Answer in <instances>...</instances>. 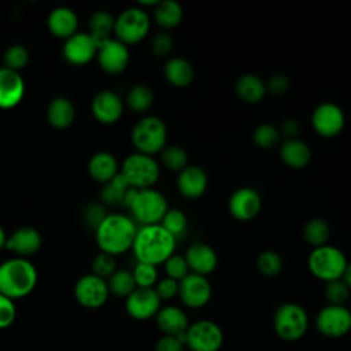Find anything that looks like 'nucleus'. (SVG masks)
<instances>
[{
    "label": "nucleus",
    "instance_id": "nucleus-43",
    "mask_svg": "<svg viewBox=\"0 0 351 351\" xmlns=\"http://www.w3.org/2000/svg\"><path fill=\"white\" fill-rule=\"evenodd\" d=\"M134 282L137 288H154L158 282V270L156 266L148 265V263H140L134 266L132 270Z\"/></svg>",
    "mask_w": 351,
    "mask_h": 351
},
{
    "label": "nucleus",
    "instance_id": "nucleus-50",
    "mask_svg": "<svg viewBox=\"0 0 351 351\" xmlns=\"http://www.w3.org/2000/svg\"><path fill=\"white\" fill-rule=\"evenodd\" d=\"M289 86V78L282 73H276L270 75L269 80L266 81V89L273 95H284L285 92H288Z\"/></svg>",
    "mask_w": 351,
    "mask_h": 351
},
{
    "label": "nucleus",
    "instance_id": "nucleus-23",
    "mask_svg": "<svg viewBox=\"0 0 351 351\" xmlns=\"http://www.w3.org/2000/svg\"><path fill=\"white\" fill-rule=\"evenodd\" d=\"M184 258L188 263L191 273L204 276V277L211 274L218 265V258L215 251L206 243L191 244L186 248Z\"/></svg>",
    "mask_w": 351,
    "mask_h": 351
},
{
    "label": "nucleus",
    "instance_id": "nucleus-26",
    "mask_svg": "<svg viewBox=\"0 0 351 351\" xmlns=\"http://www.w3.org/2000/svg\"><path fill=\"white\" fill-rule=\"evenodd\" d=\"M119 163L108 151L93 154L88 162V173L92 180L100 184H107L119 174Z\"/></svg>",
    "mask_w": 351,
    "mask_h": 351
},
{
    "label": "nucleus",
    "instance_id": "nucleus-44",
    "mask_svg": "<svg viewBox=\"0 0 351 351\" xmlns=\"http://www.w3.org/2000/svg\"><path fill=\"white\" fill-rule=\"evenodd\" d=\"M115 270H117V261H115V256L110 254L99 252L92 261V274L103 280H107Z\"/></svg>",
    "mask_w": 351,
    "mask_h": 351
},
{
    "label": "nucleus",
    "instance_id": "nucleus-16",
    "mask_svg": "<svg viewBox=\"0 0 351 351\" xmlns=\"http://www.w3.org/2000/svg\"><path fill=\"white\" fill-rule=\"evenodd\" d=\"M97 44L86 32H77L62 47L64 60L73 66H85L92 62L97 55Z\"/></svg>",
    "mask_w": 351,
    "mask_h": 351
},
{
    "label": "nucleus",
    "instance_id": "nucleus-2",
    "mask_svg": "<svg viewBox=\"0 0 351 351\" xmlns=\"http://www.w3.org/2000/svg\"><path fill=\"white\" fill-rule=\"evenodd\" d=\"M137 229L132 217L121 213H108L95 230V240L100 252L117 256L132 250Z\"/></svg>",
    "mask_w": 351,
    "mask_h": 351
},
{
    "label": "nucleus",
    "instance_id": "nucleus-22",
    "mask_svg": "<svg viewBox=\"0 0 351 351\" xmlns=\"http://www.w3.org/2000/svg\"><path fill=\"white\" fill-rule=\"evenodd\" d=\"M25 81L16 71L0 67V108L16 107L25 96Z\"/></svg>",
    "mask_w": 351,
    "mask_h": 351
},
{
    "label": "nucleus",
    "instance_id": "nucleus-15",
    "mask_svg": "<svg viewBox=\"0 0 351 351\" xmlns=\"http://www.w3.org/2000/svg\"><path fill=\"white\" fill-rule=\"evenodd\" d=\"M162 307V300L154 288H136L126 299V313L137 321H147L155 318Z\"/></svg>",
    "mask_w": 351,
    "mask_h": 351
},
{
    "label": "nucleus",
    "instance_id": "nucleus-27",
    "mask_svg": "<svg viewBox=\"0 0 351 351\" xmlns=\"http://www.w3.org/2000/svg\"><path fill=\"white\" fill-rule=\"evenodd\" d=\"M45 115L48 123L53 129L63 130L73 125L75 119V107L69 97L56 96L49 101Z\"/></svg>",
    "mask_w": 351,
    "mask_h": 351
},
{
    "label": "nucleus",
    "instance_id": "nucleus-7",
    "mask_svg": "<svg viewBox=\"0 0 351 351\" xmlns=\"http://www.w3.org/2000/svg\"><path fill=\"white\" fill-rule=\"evenodd\" d=\"M119 174L133 189H148L159 181L160 166L154 156L133 152L123 159Z\"/></svg>",
    "mask_w": 351,
    "mask_h": 351
},
{
    "label": "nucleus",
    "instance_id": "nucleus-11",
    "mask_svg": "<svg viewBox=\"0 0 351 351\" xmlns=\"http://www.w3.org/2000/svg\"><path fill=\"white\" fill-rule=\"evenodd\" d=\"M317 332L326 339H340L351 330V310L346 306L326 304L315 315Z\"/></svg>",
    "mask_w": 351,
    "mask_h": 351
},
{
    "label": "nucleus",
    "instance_id": "nucleus-38",
    "mask_svg": "<svg viewBox=\"0 0 351 351\" xmlns=\"http://www.w3.org/2000/svg\"><path fill=\"white\" fill-rule=\"evenodd\" d=\"M160 225L177 240L186 233L188 218L178 208H169L160 221Z\"/></svg>",
    "mask_w": 351,
    "mask_h": 351
},
{
    "label": "nucleus",
    "instance_id": "nucleus-1",
    "mask_svg": "<svg viewBox=\"0 0 351 351\" xmlns=\"http://www.w3.org/2000/svg\"><path fill=\"white\" fill-rule=\"evenodd\" d=\"M177 240L160 225H147L137 229L132 251L140 263L163 265L176 251Z\"/></svg>",
    "mask_w": 351,
    "mask_h": 351
},
{
    "label": "nucleus",
    "instance_id": "nucleus-34",
    "mask_svg": "<svg viewBox=\"0 0 351 351\" xmlns=\"http://www.w3.org/2000/svg\"><path fill=\"white\" fill-rule=\"evenodd\" d=\"M126 107L136 112L143 114L151 108L154 104V92L147 84H134L126 93L125 97Z\"/></svg>",
    "mask_w": 351,
    "mask_h": 351
},
{
    "label": "nucleus",
    "instance_id": "nucleus-35",
    "mask_svg": "<svg viewBox=\"0 0 351 351\" xmlns=\"http://www.w3.org/2000/svg\"><path fill=\"white\" fill-rule=\"evenodd\" d=\"M106 281L110 295H114L117 298L126 299L137 288L132 271L126 269H117Z\"/></svg>",
    "mask_w": 351,
    "mask_h": 351
},
{
    "label": "nucleus",
    "instance_id": "nucleus-3",
    "mask_svg": "<svg viewBox=\"0 0 351 351\" xmlns=\"http://www.w3.org/2000/svg\"><path fill=\"white\" fill-rule=\"evenodd\" d=\"M37 280V269L29 259L14 256L0 263V293L14 302L30 295Z\"/></svg>",
    "mask_w": 351,
    "mask_h": 351
},
{
    "label": "nucleus",
    "instance_id": "nucleus-37",
    "mask_svg": "<svg viewBox=\"0 0 351 351\" xmlns=\"http://www.w3.org/2000/svg\"><path fill=\"white\" fill-rule=\"evenodd\" d=\"M159 155H160L162 165L167 170L176 171V173H180L181 170H184L189 162L186 151L178 145H166Z\"/></svg>",
    "mask_w": 351,
    "mask_h": 351
},
{
    "label": "nucleus",
    "instance_id": "nucleus-39",
    "mask_svg": "<svg viewBox=\"0 0 351 351\" xmlns=\"http://www.w3.org/2000/svg\"><path fill=\"white\" fill-rule=\"evenodd\" d=\"M256 269L263 277H277L282 270V259L276 251L265 250L256 258Z\"/></svg>",
    "mask_w": 351,
    "mask_h": 351
},
{
    "label": "nucleus",
    "instance_id": "nucleus-48",
    "mask_svg": "<svg viewBox=\"0 0 351 351\" xmlns=\"http://www.w3.org/2000/svg\"><path fill=\"white\" fill-rule=\"evenodd\" d=\"M16 318L15 302L0 293V329L10 328Z\"/></svg>",
    "mask_w": 351,
    "mask_h": 351
},
{
    "label": "nucleus",
    "instance_id": "nucleus-52",
    "mask_svg": "<svg viewBox=\"0 0 351 351\" xmlns=\"http://www.w3.org/2000/svg\"><path fill=\"white\" fill-rule=\"evenodd\" d=\"M280 133L287 138H296L299 133V122L295 118H285L280 125Z\"/></svg>",
    "mask_w": 351,
    "mask_h": 351
},
{
    "label": "nucleus",
    "instance_id": "nucleus-47",
    "mask_svg": "<svg viewBox=\"0 0 351 351\" xmlns=\"http://www.w3.org/2000/svg\"><path fill=\"white\" fill-rule=\"evenodd\" d=\"M151 52L158 56V58H165L169 53H171L173 48H174V40L173 37L166 33V32H160L156 33L152 38H151V44H149Z\"/></svg>",
    "mask_w": 351,
    "mask_h": 351
},
{
    "label": "nucleus",
    "instance_id": "nucleus-4",
    "mask_svg": "<svg viewBox=\"0 0 351 351\" xmlns=\"http://www.w3.org/2000/svg\"><path fill=\"white\" fill-rule=\"evenodd\" d=\"M130 141L136 152L154 156L160 154L166 147L167 128L165 122L155 115L143 117L132 128Z\"/></svg>",
    "mask_w": 351,
    "mask_h": 351
},
{
    "label": "nucleus",
    "instance_id": "nucleus-18",
    "mask_svg": "<svg viewBox=\"0 0 351 351\" xmlns=\"http://www.w3.org/2000/svg\"><path fill=\"white\" fill-rule=\"evenodd\" d=\"M125 103L121 96L110 89L97 92L90 103V111L93 118L101 125L117 123L123 114Z\"/></svg>",
    "mask_w": 351,
    "mask_h": 351
},
{
    "label": "nucleus",
    "instance_id": "nucleus-13",
    "mask_svg": "<svg viewBox=\"0 0 351 351\" xmlns=\"http://www.w3.org/2000/svg\"><path fill=\"white\" fill-rule=\"evenodd\" d=\"M213 288L207 277L189 273L178 282V298L188 308H202L208 304Z\"/></svg>",
    "mask_w": 351,
    "mask_h": 351
},
{
    "label": "nucleus",
    "instance_id": "nucleus-28",
    "mask_svg": "<svg viewBox=\"0 0 351 351\" xmlns=\"http://www.w3.org/2000/svg\"><path fill=\"white\" fill-rule=\"evenodd\" d=\"M234 90L243 101L250 104L262 101L267 93L266 82L259 75L252 73H244L237 77L234 82Z\"/></svg>",
    "mask_w": 351,
    "mask_h": 351
},
{
    "label": "nucleus",
    "instance_id": "nucleus-12",
    "mask_svg": "<svg viewBox=\"0 0 351 351\" xmlns=\"http://www.w3.org/2000/svg\"><path fill=\"white\" fill-rule=\"evenodd\" d=\"M73 293L77 303L89 310L100 308L110 296L107 281L92 273L84 274L75 281Z\"/></svg>",
    "mask_w": 351,
    "mask_h": 351
},
{
    "label": "nucleus",
    "instance_id": "nucleus-14",
    "mask_svg": "<svg viewBox=\"0 0 351 351\" xmlns=\"http://www.w3.org/2000/svg\"><path fill=\"white\" fill-rule=\"evenodd\" d=\"M311 125L318 136L330 138L344 129L346 115L337 104L321 103L311 114Z\"/></svg>",
    "mask_w": 351,
    "mask_h": 351
},
{
    "label": "nucleus",
    "instance_id": "nucleus-46",
    "mask_svg": "<svg viewBox=\"0 0 351 351\" xmlns=\"http://www.w3.org/2000/svg\"><path fill=\"white\" fill-rule=\"evenodd\" d=\"M163 266H165L166 277L173 278V280H176V281H178V282H180L184 277H186V276L191 273L185 258L181 256V255H177V254H173V255L163 263Z\"/></svg>",
    "mask_w": 351,
    "mask_h": 351
},
{
    "label": "nucleus",
    "instance_id": "nucleus-33",
    "mask_svg": "<svg viewBox=\"0 0 351 351\" xmlns=\"http://www.w3.org/2000/svg\"><path fill=\"white\" fill-rule=\"evenodd\" d=\"M114 23H115L114 15L104 10L95 11L89 16V21H88L89 34L92 36V38L95 40L97 47H100L104 41L111 38L110 33L114 32Z\"/></svg>",
    "mask_w": 351,
    "mask_h": 351
},
{
    "label": "nucleus",
    "instance_id": "nucleus-40",
    "mask_svg": "<svg viewBox=\"0 0 351 351\" xmlns=\"http://www.w3.org/2000/svg\"><path fill=\"white\" fill-rule=\"evenodd\" d=\"M30 53L27 48L22 44H14L8 47L3 55V67L19 73L29 63Z\"/></svg>",
    "mask_w": 351,
    "mask_h": 351
},
{
    "label": "nucleus",
    "instance_id": "nucleus-9",
    "mask_svg": "<svg viewBox=\"0 0 351 351\" xmlns=\"http://www.w3.org/2000/svg\"><path fill=\"white\" fill-rule=\"evenodd\" d=\"M151 29V19L145 10L140 7H129L123 10L114 23V34L118 41L125 45H136L141 43Z\"/></svg>",
    "mask_w": 351,
    "mask_h": 351
},
{
    "label": "nucleus",
    "instance_id": "nucleus-19",
    "mask_svg": "<svg viewBox=\"0 0 351 351\" xmlns=\"http://www.w3.org/2000/svg\"><path fill=\"white\" fill-rule=\"evenodd\" d=\"M96 58L100 69L111 75L123 73L130 60L128 45L122 44L117 38H108L104 41L99 47Z\"/></svg>",
    "mask_w": 351,
    "mask_h": 351
},
{
    "label": "nucleus",
    "instance_id": "nucleus-24",
    "mask_svg": "<svg viewBox=\"0 0 351 351\" xmlns=\"http://www.w3.org/2000/svg\"><path fill=\"white\" fill-rule=\"evenodd\" d=\"M155 324L162 335L182 337L191 322L186 313L181 307L169 304L160 307L155 315Z\"/></svg>",
    "mask_w": 351,
    "mask_h": 351
},
{
    "label": "nucleus",
    "instance_id": "nucleus-5",
    "mask_svg": "<svg viewBox=\"0 0 351 351\" xmlns=\"http://www.w3.org/2000/svg\"><path fill=\"white\" fill-rule=\"evenodd\" d=\"M128 208L132 214V219L141 226L158 225L169 210L165 195L154 188L136 189Z\"/></svg>",
    "mask_w": 351,
    "mask_h": 351
},
{
    "label": "nucleus",
    "instance_id": "nucleus-31",
    "mask_svg": "<svg viewBox=\"0 0 351 351\" xmlns=\"http://www.w3.org/2000/svg\"><path fill=\"white\" fill-rule=\"evenodd\" d=\"M163 75L165 80L176 86V88H185L188 86L195 78V70L191 62L184 58H170L163 64Z\"/></svg>",
    "mask_w": 351,
    "mask_h": 351
},
{
    "label": "nucleus",
    "instance_id": "nucleus-51",
    "mask_svg": "<svg viewBox=\"0 0 351 351\" xmlns=\"http://www.w3.org/2000/svg\"><path fill=\"white\" fill-rule=\"evenodd\" d=\"M184 346L182 337L162 335L155 343V351H182Z\"/></svg>",
    "mask_w": 351,
    "mask_h": 351
},
{
    "label": "nucleus",
    "instance_id": "nucleus-29",
    "mask_svg": "<svg viewBox=\"0 0 351 351\" xmlns=\"http://www.w3.org/2000/svg\"><path fill=\"white\" fill-rule=\"evenodd\" d=\"M280 158L291 169H303L311 160L310 147L299 138H287L280 147Z\"/></svg>",
    "mask_w": 351,
    "mask_h": 351
},
{
    "label": "nucleus",
    "instance_id": "nucleus-42",
    "mask_svg": "<svg viewBox=\"0 0 351 351\" xmlns=\"http://www.w3.org/2000/svg\"><path fill=\"white\" fill-rule=\"evenodd\" d=\"M350 288L346 285V282L339 278L329 282H325L324 287V296L328 304L333 306H346V302L350 298Z\"/></svg>",
    "mask_w": 351,
    "mask_h": 351
},
{
    "label": "nucleus",
    "instance_id": "nucleus-49",
    "mask_svg": "<svg viewBox=\"0 0 351 351\" xmlns=\"http://www.w3.org/2000/svg\"><path fill=\"white\" fill-rule=\"evenodd\" d=\"M154 289L160 300H170L178 296V281L165 277L155 284Z\"/></svg>",
    "mask_w": 351,
    "mask_h": 351
},
{
    "label": "nucleus",
    "instance_id": "nucleus-10",
    "mask_svg": "<svg viewBox=\"0 0 351 351\" xmlns=\"http://www.w3.org/2000/svg\"><path fill=\"white\" fill-rule=\"evenodd\" d=\"M189 351H219L225 341L222 328L211 319H197L189 324L182 336Z\"/></svg>",
    "mask_w": 351,
    "mask_h": 351
},
{
    "label": "nucleus",
    "instance_id": "nucleus-32",
    "mask_svg": "<svg viewBox=\"0 0 351 351\" xmlns=\"http://www.w3.org/2000/svg\"><path fill=\"white\" fill-rule=\"evenodd\" d=\"M182 7L176 0L159 1L154 8V21L159 27L165 30L177 27L182 21Z\"/></svg>",
    "mask_w": 351,
    "mask_h": 351
},
{
    "label": "nucleus",
    "instance_id": "nucleus-55",
    "mask_svg": "<svg viewBox=\"0 0 351 351\" xmlns=\"http://www.w3.org/2000/svg\"><path fill=\"white\" fill-rule=\"evenodd\" d=\"M7 234H5V232H4V229L0 226V251L3 250V248H5V243H7Z\"/></svg>",
    "mask_w": 351,
    "mask_h": 351
},
{
    "label": "nucleus",
    "instance_id": "nucleus-6",
    "mask_svg": "<svg viewBox=\"0 0 351 351\" xmlns=\"http://www.w3.org/2000/svg\"><path fill=\"white\" fill-rule=\"evenodd\" d=\"M308 314L298 303L287 302L280 304L273 315V329L278 339L292 343L300 340L308 329Z\"/></svg>",
    "mask_w": 351,
    "mask_h": 351
},
{
    "label": "nucleus",
    "instance_id": "nucleus-30",
    "mask_svg": "<svg viewBox=\"0 0 351 351\" xmlns=\"http://www.w3.org/2000/svg\"><path fill=\"white\" fill-rule=\"evenodd\" d=\"M136 189H133L126 180L118 174L115 178H112L110 182L104 184L100 191L101 203L104 206H122L128 208V204L133 196Z\"/></svg>",
    "mask_w": 351,
    "mask_h": 351
},
{
    "label": "nucleus",
    "instance_id": "nucleus-36",
    "mask_svg": "<svg viewBox=\"0 0 351 351\" xmlns=\"http://www.w3.org/2000/svg\"><path fill=\"white\" fill-rule=\"evenodd\" d=\"M329 236L330 228L324 218H311L303 228V239L313 248L325 245Z\"/></svg>",
    "mask_w": 351,
    "mask_h": 351
},
{
    "label": "nucleus",
    "instance_id": "nucleus-8",
    "mask_svg": "<svg viewBox=\"0 0 351 351\" xmlns=\"http://www.w3.org/2000/svg\"><path fill=\"white\" fill-rule=\"evenodd\" d=\"M347 265L348 261L344 252L329 244L313 248L307 258V267L310 273L324 282L341 278Z\"/></svg>",
    "mask_w": 351,
    "mask_h": 351
},
{
    "label": "nucleus",
    "instance_id": "nucleus-41",
    "mask_svg": "<svg viewBox=\"0 0 351 351\" xmlns=\"http://www.w3.org/2000/svg\"><path fill=\"white\" fill-rule=\"evenodd\" d=\"M280 137H281V133L278 128L271 123H261L254 129V133H252L254 143L263 149L276 147L280 141Z\"/></svg>",
    "mask_w": 351,
    "mask_h": 351
},
{
    "label": "nucleus",
    "instance_id": "nucleus-54",
    "mask_svg": "<svg viewBox=\"0 0 351 351\" xmlns=\"http://www.w3.org/2000/svg\"><path fill=\"white\" fill-rule=\"evenodd\" d=\"M158 3H159V0H140L137 4V7H140V8H143L144 10V7H152V8H155L156 5H158Z\"/></svg>",
    "mask_w": 351,
    "mask_h": 351
},
{
    "label": "nucleus",
    "instance_id": "nucleus-53",
    "mask_svg": "<svg viewBox=\"0 0 351 351\" xmlns=\"http://www.w3.org/2000/svg\"><path fill=\"white\" fill-rule=\"evenodd\" d=\"M341 280L346 282V285H347V287L350 288V291H351V262H348V265H347V267H346V270H344V274H343Z\"/></svg>",
    "mask_w": 351,
    "mask_h": 351
},
{
    "label": "nucleus",
    "instance_id": "nucleus-21",
    "mask_svg": "<svg viewBox=\"0 0 351 351\" xmlns=\"http://www.w3.org/2000/svg\"><path fill=\"white\" fill-rule=\"evenodd\" d=\"M208 185V178L206 171L196 166L188 165L184 170H181L176 180V186L180 195L188 200L199 199L204 195Z\"/></svg>",
    "mask_w": 351,
    "mask_h": 351
},
{
    "label": "nucleus",
    "instance_id": "nucleus-25",
    "mask_svg": "<svg viewBox=\"0 0 351 351\" xmlns=\"http://www.w3.org/2000/svg\"><path fill=\"white\" fill-rule=\"evenodd\" d=\"M47 26L52 36L67 40L78 32V16L75 11L69 7H56L49 12Z\"/></svg>",
    "mask_w": 351,
    "mask_h": 351
},
{
    "label": "nucleus",
    "instance_id": "nucleus-45",
    "mask_svg": "<svg viewBox=\"0 0 351 351\" xmlns=\"http://www.w3.org/2000/svg\"><path fill=\"white\" fill-rule=\"evenodd\" d=\"M108 213L103 203H89L82 210V221L85 226L92 229L93 232L97 229V226L104 221Z\"/></svg>",
    "mask_w": 351,
    "mask_h": 351
},
{
    "label": "nucleus",
    "instance_id": "nucleus-20",
    "mask_svg": "<svg viewBox=\"0 0 351 351\" xmlns=\"http://www.w3.org/2000/svg\"><path fill=\"white\" fill-rule=\"evenodd\" d=\"M43 245L41 233L33 226H21L15 229L5 243V248L14 252L18 258L27 259L29 256L38 252Z\"/></svg>",
    "mask_w": 351,
    "mask_h": 351
},
{
    "label": "nucleus",
    "instance_id": "nucleus-17",
    "mask_svg": "<svg viewBox=\"0 0 351 351\" xmlns=\"http://www.w3.org/2000/svg\"><path fill=\"white\" fill-rule=\"evenodd\" d=\"M262 207V199L256 189L251 186H241L236 189L229 200L228 210L229 214L240 222H247L254 219Z\"/></svg>",
    "mask_w": 351,
    "mask_h": 351
}]
</instances>
